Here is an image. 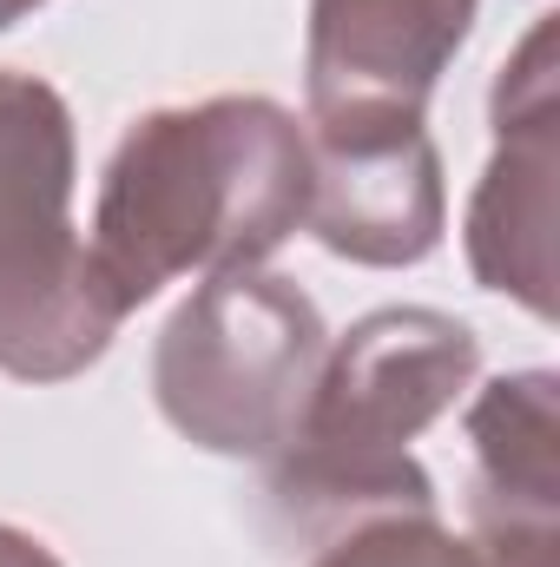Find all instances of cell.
Returning a JSON list of instances; mask_svg holds the SVG:
<instances>
[{
  "label": "cell",
  "mask_w": 560,
  "mask_h": 567,
  "mask_svg": "<svg viewBox=\"0 0 560 567\" xmlns=\"http://www.w3.org/2000/svg\"><path fill=\"white\" fill-rule=\"evenodd\" d=\"M310 198L303 231L370 271L422 265L448 231L442 152L416 106H323L303 113Z\"/></svg>",
  "instance_id": "cell-5"
},
{
  "label": "cell",
  "mask_w": 560,
  "mask_h": 567,
  "mask_svg": "<svg viewBox=\"0 0 560 567\" xmlns=\"http://www.w3.org/2000/svg\"><path fill=\"white\" fill-rule=\"evenodd\" d=\"M303 120L265 93L158 106L106 158L93 205V271L133 317L185 271H251L303 225Z\"/></svg>",
  "instance_id": "cell-1"
},
{
  "label": "cell",
  "mask_w": 560,
  "mask_h": 567,
  "mask_svg": "<svg viewBox=\"0 0 560 567\" xmlns=\"http://www.w3.org/2000/svg\"><path fill=\"white\" fill-rule=\"evenodd\" d=\"M481 370V337L428 303H390L330 337L297 435L271 455V495L297 528H343L383 508H435V482L409 455Z\"/></svg>",
  "instance_id": "cell-2"
},
{
  "label": "cell",
  "mask_w": 560,
  "mask_h": 567,
  "mask_svg": "<svg viewBox=\"0 0 560 567\" xmlns=\"http://www.w3.org/2000/svg\"><path fill=\"white\" fill-rule=\"evenodd\" d=\"M330 357L323 310L278 271H211L158 330L152 396L211 455L271 462L303 423Z\"/></svg>",
  "instance_id": "cell-4"
},
{
  "label": "cell",
  "mask_w": 560,
  "mask_h": 567,
  "mask_svg": "<svg viewBox=\"0 0 560 567\" xmlns=\"http://www.w3.org/2000/svg\"><path fill=\"white\" fill-rule=\"evenodd\" d=\"M481 0H310L303 93L323 106H428Z\"/></svg>",
  "instance_id": "cell-7"
},
{
  "label": "cell",
  "mask_w": 560,
  "mask_h": 567,
  "mask_svg": "<svg viewBox=\"0 0 560 567\" xmlns=\"http://www.w3.org/2000/svg\"><path fill=\"white\" fill-rule=\"evenodd\" d=\"M468 442H475V495L481 508L515 515H560V377L521 370L495 377L468 403Z\"/></svg>",
  "instance_id": "cell-8"
},
{
  "label": "cell",
  "mask_w": 560,
  "mask_h": 567,
  "mask_svg": "<svg viewBox=\"0 0 560 567\" xmlns=\"http://www.w3.org/2000/svg\"><path fill=\"white\" fill-rule=\"evenodd\" d=\"M554 172H560V93L554 20H535L521 53L495 73V158L468 198V271L481 290L554 317Z\"/></svg>",
  "instance_id": "cell-6"
},
{
  "label": "cell",
  "mask_w": 560,
  "mask_h": 567,
  "mask_svg": "<svg viewBox=\"0 0 560 567\" xmlns=\"http://www.w3.org/2000/svg\"><path fill=\"white\" fill-rule=\"evenodd\" d=\"M310 567H481L475 542L442 528L435 508H383L330 528Z\"/></svg>",
  "instance_id": "cell-9"
},
{
  "label": "cell",
  "mask_w": 560,
  "mask_h": 567,
  "mask_svg": "<svg viewBox=\"0 0 560 567\" xmlns=\"http://www.w3.org/2000/svg\"><path fill=\"white\" fill-rule=\"evenodd\" d=\"M0 567H66L40 535H27V528H13V522H0Z\"/></svg>",
  "instance_id": "cell-10"
},
{
  "label": "cell",
  "mask_w": 560,
  "mask_h": 567,
  "mask_svg": "<svg viewBox=\"0 0 560 567\" xmlns=\"http://www.w3.org/2000/svg\"><path fill=\"white\" fill-rule=\"evenodd\" d=\"M40 7H46V0H0V33H7V27H20V20H33Z\"/></svg>",
  "instance_id": "cell-11"
},
{
  "label": "cell",
  "mask_w": 560,
  "mask_h": 567,
  "mask_svg": "<svg viewBox=\"0 0 560 567\" xmlns=\"http://www.w3.org/2000/svg\"><path fill=\"white\" fill-rule=\"evenodd\" d=\"M73 106L46 80L0 66V370L13 383L93 370L126 323L73 231Z\"/></svg>",
  "instance_id": "cell-3"
}]
</instances>
